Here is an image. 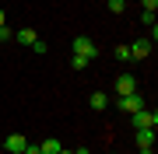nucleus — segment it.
Wrapping results in <instances>:
<instances>
[{"instance_id": "0eeeda50", "label": "nucleus", "mask_w": 158, "mask_h": 154, "mask_svg": "<svg viewBox=\"0 0 158 154\" xmlns=\"http://www.w3.org/2000/svg\"><path fill=\"white\" fill-rule=\"evenodd\" d=\"M137 147H155V130H137Z\"/></svg>"}, {"instance_id": "f03ea898", "label": "nucleus", "mask_w": 158, "mask_h": 154, "mask_svg": "<svg viewBox=\"0 0 158 154\" xmlns=\"http://www.w3.org/2000/svg\"><path fill=\"white\" fill-rule=\"evenodd\" d=\"M74 56H85V60H95V56H98V49H95V42H91L88 35H77V39H74Z\"/></svg>"}, {"instance_id": "9d476101", "label": "nucleus", "mask_w": 158, "mask_h": 154, "mask_svg": "<svg viewBox=\"0 0 158 154\" xmlns=\"http://www.w3.org/2000/svg\"><path fill=\"white\" fill-rule=\"evenodd\" d=\"M106 105H109V98L102 95V91H95V95H91V109H95V112H98V109H106Z\"/></svg>"}, {"instance_id": "7ed1b4c3", "label": "nucleus", "mask_w": 158, "mask_h": 154, "mask_svg": "<svg viewBox=\"0 0 158 154\" xmlns=\"http://www.w3.org/2000/svg\"><path fill=\"white\" fill-rule=\"evenodd\" d=\"M119 109L134 116V112H141V109H144V98L137 95V91H134V95H119Z\"/></svg>"}, {"instance_id": "a211bd4d", "label": "nucleus", "mask_w": 158, "mask_h": 154, "mask_svg": "<svg viewBox=\"0 0 158 154\" xmlns=\"http://www.w3.org/2000/svg\"><path fill=\"white\" fill-rule=\"evenodd\" d=\"M141 154H155V147H144V151H141Z\"/></svg>"}, {"instance_id": "4468645a", "label": "nucleus", "mask_w": 158, "mask_h": 154, "mask_svg": "<svg viewBox=\"0 0 158 154\" xmlns=\"http://www.w3.org/2000/svg\"><path fill=\"white\" fill-rule=\"evenodd\" d=\"M141 7H144V11H151V14H155V7H158V0H141Z\"/></svg>"}, {"instance_id": "2eb2a0df", "label": "nucleus", "mask_w": 158, "mask_h": 154, "mask_svg": "<svg viewBox=\"0 0 158 154\" xmlns=\"http://www.w3.org/2000/svg\"><path fill=\"white\" fill-rule=\"evenodd\" d=\"M11 39V28H7V25H0V42H7Z\"/></svg>"}, {"instance_id": "9b49d317", "label": "nucleus", "mask_w": 158, "mask_h": 154, "mask_svg": "<svg viewBox=\"0 0 158 154\" xmlns=\"http://www.w3.org/2000/svg\"><path fill=\"white\" fill-rule=\"evenodd\" d=\"M116 60H119V63H130V60H134V56H130V46H119V49H116Z\"/></svg>"}, {"instance_id": "6ab92c4d", "label": "nucleus", "mask_w": 158, "mask_h": 154, "mask_svg": "<svg viewBox=\"0 0 158 154\" xmlns=\"http://www.w3.org/2000/svg\"><path fill=\"white\" fill-rule=\"evenodd\" d=\"M56 154H74V151H67V147H60V151H56Z\"/></svg>"}, {"instance_id": "f257e3e1", "label": "nucleus", "mask_w": 158, "mask_h": 154, "mask_svg": "<svg viewBox=\"0 0 158 154\" xmlns=\"http://www.w3.org/2000/svg\"><path fill=\"white\" fill-rule=\"evenodd\" d=\"M130 123H134V130H155L158 126V112L155 109H141V112L130 116Z\"/></svg>"}, {"instance_id": "20e7f679", "label": "nucleus", "mask_w": 158, "mask_h": 154, "mask_svg": "<svg viewBox=\"0 0 158 154\" xmlns=\"http://www.w3.org/2000/svg\"><path fill=\"white\" fill-rule=\"evenodd\" d=\"M25 147H28L25 133H11V137H7V151H11V154H25Z\"/></svg>"}, {"instance_id": "6e6552de", "label": "nucleus", "mask_w": 158, "mask_h": 154, "mask_svg": "<svg viewBox=\"0 0 158 154\" xmlns=\"http://www.w3.org/2000/svg\"><path fill=\"white\" fill-rule=\"evenodd\" d=\"M60 147H63V144H60L56 137H49V140H42V144H39V151H42V154H56Z\"/></svg>"}, {"instance_id": "ddd939ff", "label": "nucleus", "mask_w": 158, "mask_h": 154, "mask_svg": "<svg viewBox=\"0 0 158 154\" xmlns=\"http://www.w3.org/2000/svg\"><path fill=\"white\" fill-rule=\"evenodd\" d=\"M88 63H91V60H85V56H74V60H70V67H74V70H85Z\"/></svg>"}, {"instance_id": "f3484780", "label": "nucleus", "mask_w": 158, "mask_h": 154, "mask_svg": "<svg viewBox=\"0 0 158 154\" xmlns=\"http://www.w3.org/2000/svg\"><path fill=\"white\" fill-rule=\"evenodd\" d=\"M74 154H91V151H88V147H77V151H74Z\"/></svg>"}, {"instance_id": "423d86ee", "label": "nucleus", "mask_w": 158, "mask_h": 154, "mask_svg": "<svg viewBox=\"0 0 158 154\" xmlns=\"http://www.w3.org/2000/svg\"><path fill=\"white\" fill-rule=\"evenodd\" d=\"M116 91H119V95H134V91H137V81L130 77V74L116 77Z\"/></svg>"}, {"instance_id": "412c9836", "label": "nucleus", "mask_w": 158, "mask_h": 154, "mask_svg": "<svg viewBox=\"0 0 158 154\" xmlns=\"http://www.w3.org/2000/svg\"><path fill=\"white\" fill-rule=\"evenodd\" d=\"M113 154H119V151H113Z\"/></svg>"}, {"instance_id": "f8f14e48", "label": "nucleus", "mask_w": 158, "mask_h": 154, "mask_svg": "<svg viewBox=\"0 0 158 154\" xmlns=\"http://www.w3.org/2000/svg\"><path fill=\"white\" fill-rule=\"evenodd\" d=\"M106 4H109V11H113V14H123V11H127L123 0H106Z\"/></svg>"}, {"instance_id": "aec40b11", "label": "nucleus", "mask_w": 158, "mask_h": 154, "mask_svg": "<svg viewBox=\"0 0 158 154\" xmlns=\"http://www.w3.org/2000/svg\"><path fill=\"white\" fill-rule=\"evenodd\" d=\"M0 25H4V7H0Z\"/></svg>"}, {"instance_id": "1a4fd4ad", "label": "nucleus", "mask_w": 158, "mask_h": 154, "mask_svg": "<svg viewBox=\"0 0 158 154\" xmlns=\"http://www.w3.org/2000/svg\"><path fill=\"white\" fill-rule=\"evenodd\" d=\"M14 39L21 42V46H32V42H35V32H32V28H21V32L14 35Z\"/></svg>"}, {"instance_id": "39448f33", "label": "nucleus", "mask_w": 158, "mask_h": 154, "mask_svg": "<svg viewBox=\"0 0 158 154\" xmlns=\"http://www.w3.org/2000/svg\"><path fill=\"white\" fill-rule=\"evenodd\" d=\"M130 56H134V60H144V56H151V39H141V42H134V46H130Z\"/></svg>"}, {"instance_id": "dca6fc26", "label": "nucleus", "mask_w": 158, "mask_h": 154, "mask_svg": "<svg viewBox=\"0 0 158 154\" xmlns=\"http://www.w3.org/2000/svg\"><path fill=\"white\" fill-rule=\"evenodd\" d=\"M25 154H42L39 147H32V144H28V147H25Z\"/></svg>"}]
</instances>
